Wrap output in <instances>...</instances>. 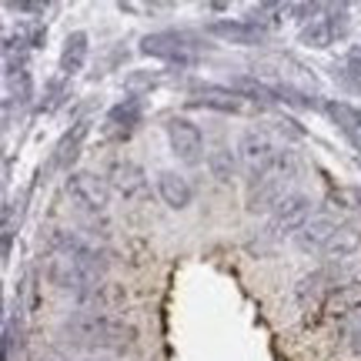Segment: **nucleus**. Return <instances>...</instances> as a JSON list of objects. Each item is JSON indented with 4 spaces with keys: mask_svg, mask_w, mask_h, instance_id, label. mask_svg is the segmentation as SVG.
Returning a JSON list of instances; mask_svg holds the SVG:
<instances>
[{
    "mask_svg": "<svg viewBox=\"0 0 361 361\" xmlns=\"http://www.w3.org/2000/svg\"><path fill=\"white\" fill-rule=\"evenodd\" d=\"M61 338L74 348H84L90 355L97 351H128L137 345V328L124 322L121 314H101V311H78L64 318Z\"/></svg>",
    "mask_w": 361,
    "mask_h": 361,
    "instance_id": "nucleus-1",
    "label": "nucleus"
},
{
    "mask_svg": "<svg viewBox=\"0 0 361 361\" xmlns=\"http://www.w3.org/2000/svg\"><path fill=\"white\" fill-rule=\"evenodd\" d=\"M295 174V151L284 147L274 168L247 180V211H274L288 197V180Z\"/></svg>",
    "mask_w": 361,
    "mask_h": 361,
    "instance_id": "nucleus-2",
    "label": "nucleus"
},
{
    "mask_svg": "<svg viewBox=\"0 0 361 361\" xmlns=\"http://www.w3.org/2000/svg\"><path fill=\"white\" fill-rule=\"evenodd\" d=\"M141 54L157 57L164 64H178V67H194L204 57V44L188 34V30H154L141 37Z\"/></svg>",
    "mask_w": 361,
    "mask_h": 361,
    "instance_id": "nucleus-3",
    "label": "nucleus"
},
{
    "mask_svg": "<svg viewBox=\"0 0 361 361\" xmlns=\"http://www.w3.org/2000/svg\"><path fill=\"white\" fill-rule=\"evenodd\" d=\"M64 191L71 197V204L78 207L80 214L97 224V218H107V207H111V184H104L94 171H71L64 180Z\"/></svg>",
    "mask_w": 361,
    "mask_h": 361,
    "instance_id": "nucleus-4",
    "label": "nucleus"
},
{
    "mask_svg": "<svg viewBox=\"0 0 361 361\" xmlns=\"http://www.w3.org/2000/svg\"><path fill=\"white\" fill-rule=\"evenodd\" d=\"M51 255H61V258L74 261L78 268H84L90 278L104 281V271L111 268V255L104 247H94L90 241H84L80 234L74 231H51Z\"/></svg>",
    "mask_w": 361,
    "mask_h": 361,
    "instance_id": "nucleus-5",
    "label": "nucleus"
},
{
    "mask_svg": "<svg viewBox=\"0 0 361 361\" xmlns=\"http://www.w3.org/2000/svg\"><path fill=\"white\" fill-rule=\"evenodd\" d=\"M311 207H314V201H311L308 194H301V191H291L288 197H284L281 204L271 211V218H268V238H288V234H295L305 228L311 221Z\"/></svg>",
    "mask_w": 361,
    "mask_h": 361,
    "instance_id": "nucleus-6",
    "label": "nucleus"
},
{
    "mask_svg": "<svg viewBox=\"0 0 361 361\" xmlns=\"http://www.w3.org/2000/svg\"><path fill=\"white\" fill-rule=\"evenodd\" d=\"M348 30V7L345 4H331V7H322V13L311 20V24L301 27V44L305 47H314V51H324L331 47L341 34Z\"/></svg>",
    "mask_w": 361,
    "mask_h": 361,
    "instance_id": "nucleus-7",
    "label": "nucleus"
},
{
    "mask_svg": "<svg viewBox=\"0 0 361 361\" xmlns=\"http://www.w3.org/2000/svg\"><path fill=\"white\" fill-rule=\"evenodd\" d=\"M281 151L284 147H278L264 130H245L241 141H238V157H241V164L247 171V180L264 174L268 168H274V161L281 157Z\"/></svg>",
    "mask_w": 361,
    "mask_h": 361,
    "instance_id": "nucleus-8",
    "label": "nucleus"
},
{
    "mask_svg": "<svg viewBox=\"0 0 361 361\" xmlns=\"http://www.w3.org/2000/svg\"><path fill=\"white\" fill-rule=\"evenodd\" d=\"M144 117V104H141V94H130V97H124V101H117L107 114H104V137L107 141H128L130 134L137 130V124H141Z\"/></svg>",
    "mask_w": 361,
    "mask_h": 361,
    "instance_id": "nucleus-9",
    "label": "nucleus"
},
{
    "mask_svg": "<svg viewBox=\"0 0 361 361\" xmlns=\"http://www.w3.org/2000/svg\"><path fill=\"white\" fill-rule=\"evenodd\" d=\"M168 141L171 151L184 164H197L204 157V134L191 117H171L168 121Z\"/></svg>",
    "mask_w": 361,
    "mask_h": 361,
    "instance_id": "nucleus-10",
    "label": "nucleus"
},
{
    "mask_svg": "<svg viewBox=\"0 0 361 361\" xmlns=\"http://www.w3.org/2000/svg\"><path fill=\"white\" fill-rule=\"evenodd\" d=\"M47 281L57 288V291H64V295H87L94 284H101L97 278H90L84 268H78L74 261L61 258V255H51V261H47Z\"/></svg>",
    "mask_w": 361,
    "mask_h": 361,
    "instance_id": "nucleus-11",
    "label": "nucleus"
},
{
    "mask_svg": "<svg viewBox=\"0 0 361 361\" xmlns=\"http://www.w3.org/2000/svg\"><path fill=\"white\" fill-rule=\"evenodd\" d=\"M107 184H111V191L121 194L124 201H137V197H144V191H147V174H144V168L137 164V161H114L111 164V171H107Z\"/></svg>",
    "mask_w": 361,
    "mask_h": 361,
    "instance_id": "nucleus-12",
    "label": "nucleus"
},
{
    "mask_svg": "<svg viewBox=\"0 0 361 361\" xmlns=\"http://www.w3.org/2000/svg\"><path fill=\"white\" fill-rule=\"evenodd\" d=\"M204 30L211 37L224 40V44H238V47H258V44H264V37H268L255 20H231V17L211 20Z\"/></svg>",
    "mask_w": 361,
    "mask_h": 361,
    "instance_id": "nucleus-13",
    "label": "nucleus"
},
{
    "mask_svg": "<svg viewBox=\"0 0 361 361\" xmlns=\"http://www.w3.org/2000/svg\"><path fill=\"white\" fill-rule=\"evenodd\" d=\"M341 231V224H338L331 214H318V218H311L301 231H298L295 245L298 251H305V255H318V251H328V245L335 241V234Z\"/></svg>",
    "mask_w": 361,
    "mask_h": 361,
    "instance_id": "nucleus-14",
    "label": "nucleus"
},
{
    "mask_svg": "<svg viewBox=\"0 0 361 361\" xmlns=\"http://www.w3.org/2000/svg\"><path fill=\"white\" fill-rule=\"evenodd\" d=\"M87 134H90V121H78V124H71V128L61 134V141L54 144V154H51L47 171H67V174H71V164L78 161L80 147H84V141H87Z\"/></svg>",
    "mask_w": 361,
    "mask_h": 361,
    "instance_id": "nucleus-15",
    "label": "nucleus"
},
{
    "mask_svg": "<svg viewBox=\"0 0 361 361\" xmlns=\"http://www.w3.org/2000/svg\"><path fill=\"white\" fill-rule=\"evenodd\" d=\"M338 278H335V268H322V271H311L308 278H301L295 288V298H298V305H318V301H328V298L338 291Z\"/></svg>",
    "mask_w": 361,
    "mask_h": 361,
    "instance_id": "nucleus-16",
    "label": "nucleus"
},
{
    "mask_svg": "<svg viewBox=\"0 0 361 361\" xmlns=\"http://www.w3.org/2000/svg\"><path fill=\"white\" fill-rule=\"evenodd\" d=\"M157 197L171 207V211H184V207H191L194 201V188L191 180L178 174V171H157Z\"/></svg>",
    "mask_w": 361,
    "mask_h": 361,
    "instance_id": "nucleus-17",
    "label": "nucleus"
},
{
    "mask_svg": "<svg viewBox=\"0 0 361 361\" xmlns=\"http://www.w3.org/2000/svg\"><path fill=\"white\" fill-rule=\"evenodd\" d=\"M194 107H211V111H224V114H238L245 107V97L234 87H218V84H204L197 87V97H191Z\"/></svg>",
    "mask_w": 361,
    "mask_h": 361,
    "instance_id": "nucleus-18",
    "label": "nucleus"
},
{
    "mask_svg": "<svg viewBox=\"0 0 361 361\" xmlns=\"http://www.w3.org/2000/svg\"><path fill=\"white\" fill-rule=\"evenodd\" d=\"M324 111H328V117H331V124H335V128L361 151V111L358 107L348 104V101H328L324 104Z\"/></svg>",
    "mask_w": 361,
    "mask_h": 361,
    "instance_id": "nucleus-19",
    "label": "nucleus"
},
{
    "mask_svg": "<svg viewBox=\"0 0 361 361\" xmlns=\"http://www.w3.org/2000/svg\"><path fill=\"white\" fill-rule=\"evenodd\" d=\"M355 311H361V281L341 284L335 295L322 305V318H331V322H335V318H348Z\"/></svg>",
    "mask_w": 361,
    "mask_h": 361,
    "instance_id": "nucleus-20",
    "label": "nucleus"
},
{
    "mask_svg": "<svg viewBox=\"0 0 361 361\" xmlns=\"http://www.w3.org/2000/svg\"><path fill=\"white\" fill-rule=\"evenodd\" d=\"M124 301H128V291H124V288H117V284H111V281L94 284L87 295L78 298V305H84L87 311H101V314H107V311L121 308Z\"/></svg>",
    "mask_w": 361,
    "mask_h": 361,
    "instance_id": "nucleus-21",
    "label": "nucleus"
},
{
    "mask_svg": "<svg viewBox=\"0 0 361 361\" xmlns=\"http://www.w3.org/2000/svg\"><path fill=\"white\" fill-rule=\"evenodd\" d=\"M87 54H90V37L84 34V30L67 34L64 47H61V74H64V78H71V74L84 71V64H87Z\"/></svg>",
    "mask_w": 361,
    "mask_h": 361,
    "instance_id": "nucleus-22",
    "label": "nucleus"
},
{
    "mask_svg": "<svg viewBox=\"0 0 361 361\" xmlns=\"http://www.w3.org/2000/svg\"><path fill=\"white\" fill-rule=\"evenodd\" d=\"M358 251H361V228H355V224H345V228L335 234V241L328 245L324 258L331 261V264H338V261H351L355 255H358Z\"/></svg>",
    "mask_w": 361,
    "mask_h": 361,
    "instance_id": "nucleus-23",
    "label": "nucleus"
},
{
    "mask_svg": "<svg viewBox=\"0 0 361 361\" xmlns=\"http://www.w3.org/2000/svg\"><path fill=\"white\" fill-rule=\"evenodd\" d=\"M281 13H291V4H258L251 11V20L268 34V30H274V27L281 24Z\"/></svg>",
    "mask_w": 361,
    "mask_h": 361,
    "instance_id": "nucleus-24",
    "label": "nucleus"
},
{
    "mask_svg": "<svg viewBox=\"0 0 361 361\" xmlns=\"http://www.w3.org/2000/svg\"><path fill=\"white\" fill-rule=\"evenodd\" d=\"M211 168H214V174H218L221 180H228L234 174V157L228 147H218L214 154H211Z\"/></svg>",
    "mask_w": 361,
    "mask_h": 361,
    "instance_id": "nucleus-25",
    "label": "nucleus"
},
{
    "mask_svg": "<svg viewBox=\"0 0 361 361\" xmlns=\"http://www.w3.org/2000/svg\"><path fill=\"white\" fill-rule=\"evenodd\" d=\"M40 361H117V358H107V355H80V358H74V355H61V351H54V355H44Z\"/></svg>",
    "mask_w": 361,
    "mask_h": 361,
    "instance_id": "nucleus-26",
    "label": "nucleus"
},
{
    "mask_svg": "<svg viewBox=\"0 0 361 361\" xmlns=\"http://www.w3.org/2000/svg\"><path fill=\"white\" fill-rule=\"evenodd\" d=\"M61 94H64V84H61V80H51V84H47V111L61 104Z\"/></svg>",
    "mask_w": 361,
    "mask_h": 361,
    "instance_id": "nucleus-27",
    "label": "nucleus"
},
{
    "mask_svg": "<svg viewBox=\"0 0 361 361\" xmlns=\"http://www.w3.org/2000/svg\"><path fill=\"white\" fill-rule=\"evenodd\" d=\"M7 11H17V13H44L47 11V4H7Z\"/></svg>",
    "mask_w": 361,
    "mask_h": 361,
    "instance_id": "nucleus-28",
    "label": "nucleus"
},
{
    "mask_svg": "<svg viewBox=\"0 0 361 361\" xmlns=\"http://www.w3.org/2000/svg\"><path fill=\"white\" fill-rule=\"evenodd\" d=\"M348 71L361 78V47H351V54H348Z\"/></svg>",
    "mask_w": 361,
    "mask_h": 361,
    "instance_id": "nucleus-29",
    "label": "nucleus"
},
{
    "mask_svg": "<svg viewBox=\"0 0 361 361\" xmlns=\"http://www.w3.org/2000/svg\"><path fill=\"white\" fill-rule=\"evenodd\" d=\"M348 348H351V351H355V355H358V358H361V324H358V328H355V331H351Z\"/></svg>",
    "mask_w": 361,
    "mask_h": 361,
    "instance_id": "nucleus-30",
    "label": "nucleus"
}]
</instances>
